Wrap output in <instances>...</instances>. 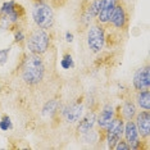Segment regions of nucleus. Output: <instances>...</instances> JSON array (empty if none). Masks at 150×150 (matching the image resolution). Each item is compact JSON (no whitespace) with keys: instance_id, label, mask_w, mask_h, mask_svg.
Returning a JSON list of instances; mask_svg holds the SVG:
<instances>
[{"instance_id":"1","label":"nucleus","mask_w":150,"mask_h":150,"mask_svg":"<svg viewBox=\"0 0 150 150\" xmlns=\"http://www.w3.org/2000/svg\"><path fill=\"white\" fill-rule=\"evenodd\" d=\"M44 72H45V67H44V62L39 54H31V55L26 57L22 67V80L27 85L33 86V85L41 82Z\"/></svg>"},{"instance_id":"23","label":"nucleus","mask_w":150,"mask_h":150,"mask_svg":"<svg viewBox=\"0 0 150 150\" xmlns=\"http://www.w3.org/2000/svg\"><path fill=\"white\" fill-rule=\"evenodd\" d=\"M52 3L55 6H62V5H64L67 3V0H52Z\"/></svg>"},{"instance_id":"25","label":"nucleus","mask_w":150,"mask_h":150,"mask_svg":"<svg viewBox=\"0 0 150 150\" xmlns=\"http://www.w3.org/2000/svg\"><path fill=\"white\" fill-rule=\"evenodd\" d=\"M37 1H39V0H37Z\"/></svg>"},{"instance_id":"6","label":"nucleus","mask_w":150,"mask_h":150,"mask_svg":"<svg viewBox=\"0 0 150 150\" xmlns=\"http://www.w3.org/2000/svg\"><path fill=\"white\" fill-rule=\"evenodd\" d=\"M123 134L126 137V141L129 144L131 149H137L140 145V135L137 131L134 119L131 121H126V125L123 127Z\"/></svg>"},{"instance_id":"10","label":"nucleus","mask_w":150,"mask_h":150,"mask_svg":"<svg viewBox=\"0 0 150 150\" xmlns=\"http://www.w3.org/2000/svg\"><path fill=\"white\" fill-rule=\"evenodd\" d=\"M115 5H117V0H101L100 9H99V13L96 16L98 21L100 23H103V25L104 23H108Z\"/></svg>"},{"instance_id":"20","label":"nucleus","mask_w":150,"mask_h":150,"mask_svg":"<svg viewBox=\"0 0 150 150\" xmlns=\"http://www.w3.org/2000/svg\"><path fill=\"white\" fill-rule=\"evenodd\" d=\"M115 150H131V146H129V144L127 141H125V140H118V142L115 144L114 146Z\"/></svg>"},{"instance_id":"3","label":"nucleus","mask_w":150,"mask_h":150,"mask_svg":"<svg viewBox=\"0 0 150 150\" xmlns=\"http://www.w3.org/2000/svg\"><path fill=\"white\" fill-rule=\"evenodd\" d=\"M50 45V37L47 32L42 28H36L30 33L27 39V47L32 54H44Z\"/></svg>"},{"instance_id":"16","label":"nucleus","mask_w":150,"mask_h":150,"mask_svg":"<svg viewBox=\"0 0 150 150\" xmlns=\"http://www.w3.org/2000/svg\"><path fill=\"white\" fill-rule=\"evenodd\" d=\"M136 115V105L132 101H125L122 105V117L125 121H131Z\"/></svg>"},{"instance_id":"8","label":"nucleus","mask_w":150,"mask_h":150,"mask_svg":"<svg viewBox=\"0 0 150 150\" xmlns=\"http://www.w3.org/2000/svg\"><path fill=\"white\" fill-rule=\"evenodd\" d=\"M136 127H137L139 135L144 139H148L150 135V112L142 110L136 114Z\"/></svg>"},{"instance_id":"21","label":"nucleus","mask_w":150,"mask_h":150,"mask_svg":"<svg viewBox=\"0 0 150 150\" xmlns=\"http://www.w3.org/2000/svg\"><path fill=\"white\" fill-rule=\"evenodd\" d=\"M9 49H1L0 50V66H4L8 60V55H9Z\"/></svg>"},{"instance_id":"13","label":"nucleus","mask_w":150,"mask_h":150,"mask_svg":"<svg viewBox=\"0 0 150 150\" xmlns=\"http://www.w3.org/2000/svg\"><path fill=\"white\" fill-rule=\"evenodd\" d=\"M18 9H19V6H17L16 3L13 1V0H9V1H5L4 4H3L0 13H1V14H4V16H6L9 18V21L14 23V22L18 21V18H19Z\"/></svg>"},{"instance_id":"24","label":"nucleus","mask_w":150,"mask_h":150,"mask_svg":"<svg viewBox=\"0 0 150 150\" xmlns=\"http://www.w3.org/2000/svg\"><path fill=\"white\" fill-rule=\"evenodd\" d=\"M66 40H67V42H72L73 41V33L67 32L66 33Z\"/></svg>"},{"instance_id":"5","label":"nucleus","mask_w":150,"mask_h":150,"mask_svg":"<svg viewBox=\"0 0 150 150\" xmlns=\"http://www.w3.org/2000/svg\"><path fill=\"white\" fill-rule=\"evenodd\" d=\"M123 127H125L123 119H121V118L112 119V122L107 127V142H108L109 149H114V146L118 142V140L122 139Z\"/></svg>"},{"instance_id":"14","label":"nucleus","mask_w":150,"mask_h":150,"mask_svg":"<svg viewBox=\"0 0 150 150\" xmlns=\"http://www.w3.org/2000/svg\"><path fill=\"white\" fill-rule=\"evenodd\" d=\"M95 123H96V114H95L94 112H91V113H88L83 119H80L77 131L80 132V134H85V132L93 129Z\"/></svg>"},{"instance_id":"18","label":"nucleus","mask_w":150,"mask_h":150,"mask_svg":"<svg viewBox=\"0 0 150 150\" xmlns=\"http://www.w3.org/2000/svg\"><path fill=\"white\" fill-rule=\"evenodd\" d=\"M60 66H62V68H64V69H69V68H73V67H74V63H73L72 57H71L69 54L64 55L63 59L60 60Z\"/></svg>"},{"instance_id":"9","label":"nucleus","mask_w":150,"mask_h":150,"mask_svg":"<svg viewBox=\"0 0 150 150\" xmlns=\"http://www.w3.org/2000/svg\"><path fill=\"white\" fill-rule=\"evenodd\" d=\"M82 114H83V105L81 103L71 104L69 107H67L63 110L64 119L68 123H76V122H78L82 118Z\"/></svg>"},{"instance_id":"12","label":"nucleus","mask_w":150,"mask_h":150,"mask_svg":"<svg viewBox=\"0 0 150 150\" xmlns=\"http://www.w3.org/2000/svg\"><path fill=\"white\" fill-rule=\"evenodd\" d=\"M113 118H114V109L110 104H107V105H104L103 110L100 112L99 117H96V122L100 128L107 129V127L109 126V123L112 122Z\"/></svg>"},{"instance_id":"11","label":"nucleus","mask_w":150,"mask_h":150,"mask_svg":"<svg viewBox=\"0 0 150 150\" xmlns=\"http://www.w3.org/2000/svg\"><path fill=\"white\" fill-rule=\"evenodd\" d=\"M126 22H127V16H126L125 8L121 4H117L110 18H109V23H112V26L115 27V28L121 30L126 26Z\"/></svg>"},{"instance_id":"4","label":"nucleus","mask_w":150,"mask_h":150,"mask_svg":"<svg viewBox=\"0 0 150 150\" xmlns=\"http://www.w3.org/2000/svg\"><path fill=\"white\" fill-rule=\"evenodd\" d=\"M105 33L100 25H93L87 32V45L93 53H99L104 47Z\"/></svg>"},{"instance_id":"17","label":"nucleus","mask_w":150,"mask_h":150,"mask_svg":"<svg viewBox=\"0 0 150 150\" xmlns=\"http://www.w3.org/2000/svg\"><path fill=\"white\" fill-rule=\"evenodd\" d=\"M58 107H59V103H58V100H55V99H53V100H49L47 103L44 105V108H42V114L44 115H53L54 113L57 112V109Z\"/></svg>"},{"instance_id":"22","label":"nucleus","mask_w":150,"mask_h":150,"mask_svg":"<svg viewBox=\"0 0 150 150\" xmlns=\"http://www.w3.org/2000/svg\"><path fill=\"white\" fill-rule=\"evenodd\" d=\"M16 41L17 42H21V41H23V39H25V35L21 32V31H18V32H16Z\"/></svg>"},{"instance_id":"19","label":"nucleus","mask_w":150,"mask_h":150,"mask_svg":"<svg viewBox=\"0 0 150 150\" xmlns=\"http://www.w3.org/2000/svg\"><path fill=\"white\" fill-rule=\"evenodd\" d=\"M12 127H13V125H12L9 117H4L0 121V128H1L3 131H8V129H11Z\"/></svg>"},{"instance_id":"15","label":"nucleus","mask_w":150,"mask_h":150,"mask_svg":"<svg viewBox=\"0 0 150 150\" xmlns=\"http://www.w3.org/2000/svg\"><path fill=\"white\" fill-rule=\"evenodd\" d=\"M137 104L144 110H150V90H142L137 94Z\"/></svg>"},{"instance_id":"2","label":"nucleus","mask_w":150,"mask_h":150,"mask_svg":"<svg viewBox=\"0 0 150 150\" xmlns=\"http://www.w3.org/2000/svg\"><path fill=\"white\" fill-rule=\"evenodd\" d=\"M32 18L37 27L42 30L50 28L54 25V13L52 6L46 3L37 1L32 9Z\"/></svg>"},{"instance_id":"7","label":"nucleus","mask_w":150,"mask_h":150,"mask_svg":"<svg viewBox=\"0 0 150 150\" xmlns=\"http://www.w3.org/2000/svg\"><path fill=\"white\" fill-rule=\"evenodd\" d=\"M134 87L137 91L150 88V69L148 66L136 71L134 76Z\"/></svg>"}]
</instances>
